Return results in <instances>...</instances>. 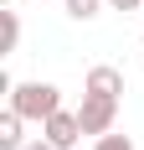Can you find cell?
I'll return each mask as SVG.
<instances>
[{
  "label": "cell",
  "instance_id": "cell-1",
  "mask_svg": "<svg viewBox=\"0 0 144 150\" xmlns=\"http://www.w3.org/2000/svg\"><path fill=\"white\" fill-rule=\"evenodd\" d=\"M10 109L21 114V119L46 124L62 109V88H57V83H15V88H10Z\"/></svg>",
  "mask_w": 144,
  "mask_h": 150
},
{
  "label": "cell",
  "instance_id": "cell-2",
  "mask_svg": "<svg viewBox=\"0 0 144 150\" xmlns=\"http://www.w3.org/2000/svg\"><path fill=\"white\" fill-rule=\"evenodd\" d=\"M77 119H82V135H108L118 119V98H103V93H82L77 104Z\"/></svg>",
  "mask_w": 144,
  "mask_h": 150
},
{
  "label": "cell",
  "instance_id": "cell-3",
  "mask_svg": "<svg viewBox=\"0 0 144 150\" xmlns=\"http://www.w3.org/2000/svg\"><path fill=\"white\" fill-rule=\"evenodd\" d=\"M41 135L52 140L57 150H72L77 140H82V119H77V109H57V114L41 124Z\"/></svg>",
  "mask_w": 144,
  "mask_h": 150
},
{
  "label": "cell",
  "instance_id": "cell-4",
  "mask_svg": "<svg viewBox=\"0 0 144 150\" xmlns=\"http://www.w3.org/2000/svg\"><path fill=\"white\" fill-rule=\"evenodd\" d=\"M87 93H103V98H124V73L113 62H98L87 67Z\"/></svg>",
  "mask_w": 144,
  "mask_h": 150
},
{
  "label": "cell",
  "instance_id": "cell-5",
  "mask_svg": "<svg viewBox=\"0 0 144 150\" xmlns=\"http://www.w3.org/2000/svg\"><path fill=\"white\" fill-rule=\"evenodd\" d=\"M21 114H15V109H5V114H0V150H21L26 145V135H21Z\"/></svg>",
  "mask_w": 144,
  "mask_h": 150
},
{
  "label": "cell",
  "instance_id": "cell-6",
  "mask_svg": "<svg viewBox=\"0 0 144 150\" xmlns=\"http://www.w3.org/2000/svg\"><path fill=\"white\" fill-rule=\"evenodd\" d=\"M0 31H5V47H0V52H15V42H21V16H15L10 5H0Z\"/></svg>",
  "mask_w": 144,
  "mask_h": 150
},
{
  "label": "cell",
  "instance_id": "cell-7",
  "mask_svg": "<svg viewBox=\"0 0 144 150\" xmlns=\"http://www.w3.org/2000/svg\"><path fill=\"white\" fill-rule=\"evenodd\" d=\"M62 11H67L72 21H93V16L103 11V0H62Z\"/></svg>",
  "mask_w": 144,
  "mask_h": 150
},
{
  "label": "cell",
  "instance_id": "cell-8",
  "mask_svg": "<svg viewBox=\"0 0 144 150\" xmlns=\"http://www.w3.org/2000/svg\"><path fill=\"white\" fill-rule=\"evenodd\" d=\"M93 150H134V140H129V135H118V129H108V135L93 140Z\"/></svg>",
  "mask_w": 144,
  "mask_h": 150
},
{
  "label": "cell",
  "instance_id": "cell-9",
  "mask_svg": "<svg viewBox=\"0 0 144 150\" xmlns=\"http://www.w3.org/2000/svg\"><path fill=\"white\" fill-rule=\"evenodd\" d=\"M113 11H144V0H108Z\"/></svg>",
  "mask_w": 144,
  "mask_h": 150
},
{
  "label": "cell",
  "instance_id": "cell-10",
  "mask_svg": "<svg viewBox=\"0 0 144 150\" xmlns=\"http://www.w3.org/2000/svg\"><path fill=\"white\" fill-rule=\"evenodd\" d=\"M21 150H57V145H52V140L41 135V140H26V145H21Z\"/></svg>",
  "mask_w": 144,
  "mask_h": 150
},
{
  "label": "cell",
  "instance_id": "cell-11",
  "mask_svg": "<svg viewBox=\"0 0 144 150\" xmlns=\"http://www.w3.org/2000/svg\"><path fill=\"white\" fill-rule=\"evenodd\" d=\"M0 5H15V0H0Z\"/></svg>",
  "mask_w": 144,
  "mask_h": 150
},
{
  "label": "cell",
  "instance_id": "cell-12",
  "mask_svg": "<svg viewBox=\"0 0 144 150\" xmlns=\"http://www.w3.org/2000/svg\"><path fill=\"white\" fill-rule=\"evenodd\" d=\"M139 42H144V36H139Z\"/></svg>",
  "mask_w": 144,
  "mask_h": 150
}]
</instances>
